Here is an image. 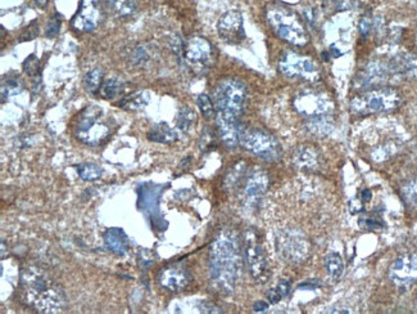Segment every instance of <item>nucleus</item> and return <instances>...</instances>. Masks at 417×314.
<instances>
[{
	"mask_svg": "<svg viewBox=\"0 0 417 314\" xmlns=\"http://www.w3.org/2000/svg\"><path fill=\"white\" fill-rule=\"evenodd\" d=\"M243 265L238 237L223 231L216 237L210 250V277L213 286L221 294L229 295L237 286Z\"/></svg>",
	"mask_w": 417,
	"mask_h": 314,
	"instance_id": "f257e3e1",
	"label": "nucleus"
},
{
	"mask_svg": "<svg viewBox=\"0 0 417 314\" xmlns=\"http://www.w3.org/2000/svg\"><path fill=\"white\" fill-rule=\"evenodd\" d=\"M21 297L26 306L39 313H60L66 304V297L60 285L43 268L30 265L21 273Z\"/></svg>",
	"mask_w": 417,
	"mask_h": 314,
	"instance_id": "f03ea898",
	"label": "nucleus"
},
{
	"mask_svg": "<svg viewBox=\"0 0 417 314\" xmlns=\"http://www.w3.org/2000/svg\"><path fill=\"white\" fill-rule=\"evenodd\" d=\"M266 19L281 40L296 47H305L309 42L305 24L291 9L280 4H270L266 8Z\"/></svg>",
	"mask_w": 417,
	"mask_h": 314,
	"instance_id": "7ed1b4c3",
	"label": "nucleus"
},
{
	"mask_svg": "<svg viewBox=\"0 0 417 314\" xmlns=\"http://www.w3.org/2000/svg\"><path fill=\"white\" fill-rule=\"evenodd\" d=\"M247 97V88L241 81L235 78L222 80L213 90L216 115L240 120V116L246 107Z\"/></svg>",
	"mask_w": 417,
	"mask_h": 314,
	"instance_id": "20e7f679",
	"label": "nucleus"
},
{
	"mask_svg": "<svg viewBox=\"0 0 417 314\" xmlns=\"http://www.w3.org/2000/svg\"><path fill=\"white\" fill-rule=\"evenodd\" d=\"M402 96L393 88H376L366 90L350 101V111L356 115L391 113L400 107Z\"/></svg>",
	"mask_w": 417,
	"mask_h": 314,
	"instance_id": "39448f33",
	"label": "nucleus"
},
{
	"mask_svg": "<svg viewBox=\"0 0 417 314\" xmlns=\"http://www.w3.org/2000/svg\"><path fill=\"white\" fill-rule=\"evenodd\" d=\"M111 126L105 120L103 110L98 106H89L80 114L75 125L77 140L89 146H96L107 140Z\"/></svg>",
	"mask_w": 417,
	"mask_h": 314,
	"instance_id": "423d86ee",
	"label": "nucleus"
},
{
	"mask_svg": "<svg viewBox=\"0 0 417 314\" xmlns=\"http://www.w3.org/2000/svg\"><path fill=\"white\" fill-rule=\"evenodd\" d=\"M244 261L247 263L248 271L258 283H266L270 279V265L264 253L261 237L253 228H248L244 233L243 242Z\"/></svg>",
	"mask_w": 417,
	"mask_h": 314,
	"instance_id": "0eeeda50",
	"label": "nucleus"
},
{
	"mask_svg": "<svg viewBox=\"0 0 417 314\" xmlns=\"http://www.w3.org/2000/svg\"><path fill=\"white\" fill-rule=\"evenodd\" d=\"M240 144L248 152L269 163L280 160L282 154L280 143L270 133L262 129H243L240 134Z\"/></svg>",
	"mask_w": 417,
	"mask_h": 314,
	"instance_id": "6e6552de",
	"label": "nucleus"
},
{
	"mask_svg": "<svg viewBox=\"0 0 417 314\" xmlns=\"http://www.w3.org/2000/svg\"><path fill=\"white\" fill-rule=\"evenodd\" d=\"M276 250L288 263H302L306 261L309 255L311 245L308 242L306 236L298 229L287 228L282 229L276 236Z\"/></svg>",
	"mask_w": 417,
	"mask_h": 314,
	"instance_id": "1a4fd4ad",
	"label": "nucleus"
},
{
	"mask_svg": "<svg viewBox=\"0 0 417 314\" xmlns=\"http://www.w3.org/2000/svg\"><path fill=\"white\" fill-rule=\"evenodd\" d=\"M187 67L198 75H205L214 62V49L211 43L201 36H194L184 44L182 56Z\"/></svg>",
	"mask_w": 417,
	"mask_h": 314,
	"instance_id": "9d476101",
	"label": "nucleus"
},
{
	"mask_svg": "<svg viewBox=\"0 0 417 314\" xmlns=\"http://www.w3.org/2000/svg\"><path fill=\"white\" fill-rule=\"evenodd\" d=\"M294 108L298 114L307 119L332 115L334 113V101L327 93L321 90L307 89L298 93L293 101Z\"/></svg>",
	"mask_w": 417,
	"mask_h": 314,
	"instance_id": "9b49d317",
	"label": "nucleus"
},
{
	"mask_svg": "<svg viewBox=\"0 0 417 314\" xmlns=\"http://www.w3.org/2000/svg\"><path fill=\"white\" fill-rule=\"evenodd\" d=\"M278 66L281 74L288 78H302L311 83L320 78V71L314 60L291 51L281 54Z\"/></svg>",
	"mask_w": 417,
	"mask_h": 314,
	"instance_id": "f8f14e48",
	"label": "nucleus"
},
{
	"mask_svg": "<svg viewBox=\"0 0 417 314\" xmlns=\"http://www.w3.org/2000/svg\"><path fill=\"white\" fill-rule=\"evenodd\" d=\"M395 75L391 62L371 61L359 71L355 80V87L358 90H371L382 88L386 81Z\"/></svg>",
	"mask_w": 417,
	"mask_h": 314,
	"instance_id": "ddd939ff",
	"label": "nucleus"
},
{
	"mask_svg": "<svg viewBox=\"0 0 417 314\" xmlns=\"http://www.w3.org/2000/svg\"><path fill=\"white\" fill-rule=\"evenodd\" d=\"M388 276L395 288L402 291L409 290L417 282V254H405L397 258L392 263Z\"/></svg>",
	"mask_w": 417,
	"mask_h": 314,
	"instance_id": "4468645a",
	"label": "nucleus"
},
{
	"mask_svg": "<svg viewBox=\"0 0 417 314\" xmlns=\"http://www.w3.org/2000/svg\"><path fill=\"white\" fill-rule=\"evenodd\" d=\"M103 18V0H81L78 10L72 18V26L77 31L90 33L102 24Z\"/></svg>",
	"mask_w": 417,
	"mask_h": 314,
	"instance_id": "2eb2a0df",
	"label": "nucleus"
},
{
	"mask_svg": "<svg viewBox=\"0 0 417 314\" xmlns=\"http://www.w3.org/2000/svg\"><path fill=\"white\" fill-rule=\"evenodd\" d=\"M217 31L223 42L228 44H240L246 39L244 18L239 10H229L223 13L217 22Z\"/></svg>",
	"mask_w": 417,
	"mask_h": 314,
	"instance_id": "dca6fc26",
	"label": "nucleus"
},
{
	"mask_svg": "<svg viewBox=\"0 0 417 314\" xmlns=\"http://www.w3.org/2000/svg\"><path fill=\"white\" fill-rule=\"evenodd\" d=\"M269 187L267 173L261 169L249 172L244 178L243 197L248 206H257Z\"/></svg>",
	"mask_w": 417,
	"mask_h": 314,
	"instance_id": "f3484780",
	"label": "nucleus"
},
{
	"mask_svg": "<svg viewBox=\"0 0 417 314\" xmlns=\"http://www.w3.org/2000/svg\"><path fill=\"white\" fill-rule=\"evenodd\" d=\"M190 279L192 277L187 270L176 265L164 268L158 276L160 285L171 292H179L181 290H184L189 285Z\"/></svg>",
	"mask_w": 417,
	"mask_h": 314,
	"instance_id": "a211bd4d",
	"label": "nucleus"
},
{
	"mask_svg": "<svg viewBox=\"0 0 417 314\" xmlns=\"http://www.w3.org/2000/svg\"><path fill=\"white\" fill-rule=\"evenodd\" d=\"M214 119H216L220 138L225 143V146L229 149H235L238 144H240V134L243 131L240 120L219 116V115H216Z\"/></svg>",
	"mask_w": 417,
	"mask_h": 314,
	"instance_id": "6ab92c4d",
	"label": "nucleus"
},
{
	"mask_svg": "<svg viewBox=\"0 0 417 314\" xmlns=\"http://www.w3.org/2000/svg\"><path fill=\"white\" fill-rule=\"evenodd\" d=\"M320 154L312 146H302L299 147L293 156V163L296 167L303 172H315L320 166Z\"/></svg>",
	"mask_w": 417,
	"mask_h": 314,
	"instance_id": "aec40b11",
	"label": "nucleus"
},
{
	"mask_svg": "<svg viewBox=\"0 0 417 314\" xmlns=\"http://www.w3.org/2000/svg\"><path fill=\"white\" fill-rule=\"evenodd\" d=\"M391 63L395 75L407 78H417V56L415 54L400 53L393 58Z\"/></svg>",
	"mask_w": 417,
	"mask_h": 314,
	"instance_id": "412c9836",
	"label": "nucleus"
},
{
	"mask_svg": "<svg viewBox=\"0 0 417 314\" xmlns=\"http://www.w3.org/2000/svg\"><path fill=\"white\" fill-rule=\"evenodd\" d=\"M104 242L112 253L117 254V255H125L128 251V237L119 228L108 229L104 235Z\"/></svg>",
	"mask_w": 417,
	"mask_h": 314,
	"instance_id": "4be33fe9",
	"label": "nucleus"
},
{
	"mask_svg": "<svg viewBox=\"0 0 417 314\" xmlns=\"http://www.w3.org/2000/svg\"><path fill=\"white\" fill-rule=\"evenodd\" d=\"M148 140L155 142V143H163L170 144L179 140V134L169 126L166 122L155 124L148 133Z\"/></svg>",
	"mask_w": 417,
	"mask_h": 314,
	"instance_id": "5701e85b",
	"label": "nucleus"
},
{
	"mask_svg": "<svg viewBox=\"0 0 417 314\" xmlns=\"http://www.w3.org/2000/svg\"><path fill=\"white\" fill-rule=\"evenodd\" d=\"M149 101H151V94L148 92H134L119 99V106L126 111H139L146 107Z\"/></svg>",
	"mask_w": 417,
	"mask_h": 314,
	"instance_id": "b1692460",
	"label": "nucleus"
},
{
	"mask_svg": "<svg viewBox=\"0 0 417 314\" xmlns=\"http://www.w3.org/2000/svg\"><path fill=\"white\" fill-rule=\"evenodd\" d=\"M334 128L332 115H325L318 117L308 119L307 122V131L316 137H324L330 134Z\"/></svg>",
	"mask_w": 417,
	"mask_h": 314,
	"instance_id": "393cba45",
	"label": "nucleus"
},
{
	"mask_svg": "<svg viewBox=\"0 0 417 314\" xmlns=\"http://www.w3.org/2000/svg\"><path fill=\"white\" fill-rule=\"evenodd\" d=\"M124 92V83L117 78H110L103 81L99 94L107 101H113Z\"/></svg>",
	"mask_w": 417,
	"mask_h": 314,
	"instance_id": "a878e982",
	"label": "nucleus"
},
{
	"mask_svg": "<svg viewBox=\"0 0 417 314\" xmlns=\"http://www.w3.org/2000/svg\"><path fill=\"white\" fill-rule=\"evenodd\" d=\"M325 267L332 279L337 281L341 277L344 271V263L341 255L337 253H329L325 256Z\"/></svg>",
	"mask_w": 417,
	"mask_h": 314,
	"instance_id": "bb28decb",
	"label": "nucleus"
},
{
	"mask_svg": "<svg viewBox=\"0 0 417 314\" xmlns=\"http://www.w3.org/2000/svg\"><path fill=\"white\" fill-rule=\"evenodd\" d=\"M108 7L119 17H128L137 10V0H107Z\"/></svg>",
	"mask_w": 417,
	"mask_h": 314,
	"instance_id": "cd10ccee",
	"label": "nucleus"
},
{
	"mask_svg": "<svg viewBox=\"0 0 417 314\" xmlns=\"http://www.w3.org/2000/svg\"><path fill=\"white\" fill-rule=\"evenodd\" d=\"M103 76H104V74H103L101 69H94V70L89 71L86 74L85 78H84V87H85L86 90L92 94L98 93L101 90L103 81H104Z\"/></svg>",
	"mask_w": 417,
	"mask_h": 314,
	"instance_id": "c85d7f7f",
	"label": "nucleus"
},
{
	"mask_svg": "<svg viewBox=\"0 0 417 314\" xmlns=\"http://www.w3.org/2000/svg\"><path fill=\"white\" fill-rule=\"evenodd\" d=\"M196 120V117L194 110L190 108V107H182V108L180 110L179 114H178V117H176L178 129H179L181 133H185V131H189V129L194 125Z\"/></svg>",
	"mask_w": 417,
	"mask_h": 314,
	"instance_id": "c756f323",
	"label": "nucleus"
},
{
	"mask_svg": "<svg viewBox=\"0 0 417 314\" xmlns=\"http://www.w3.org/2000/svg\"><path fill=\"white\" fill-rule=\"evenodd\" d=\"M400 193L402 199L409 208H417V176L405 184Z\"/></svg>",
	"mask_w": 417,
	"mask_h": 314,
	"instance_id": "7c9ffc66",
	"label": "nucleus"
},
{
	"mask_svg": "<svg viewBox=\"0 0 417 314\" xmlns=\"http://www.w3.org/2000/svg\"><path fill=\"white\" fill-rule=\"evenodd\" d=\"M246 175H247V166L244 163H239L237 166H234V169L226 176V182H225L226 187H229V188L238 187L239 183L241 181H244Z\"/></svg>",
	"mask_w": 417,
	"mask_h": 314,
	"instance_id": "2f4dec72",
	"label": "nucleus"
},
{
	"mask_svg": "<svg viewBox=\"0 0 417 314\" xmlns=\"http://www.w3.org/2000/svg\"><path fill=\"white\" fill-rule=\"evenodd\" d=\"M77 173L83 181L93 182L95 179L101 178L102 170L99 166L95 165V164H80L77 166Z\"/></svg>",
	"mask_w": 417,
	"mask_h": 314,
	"instance_id": "473e14b6",
	"label": "nucleus"
},
{
	"mask_svg": "<svg viewBox=\"0 0 417 314\" xmlns=\"http://www.w3.org/2000/svg\"><path fill=\"white\" fill-rule=\"evenodd\" d=\"M196 104L199 106L201 113L207 120H211L213 117H216V108H214V104H213V99H211V97L202 93L196 98Z\"/></svg>",
	"mask_w": 417,
	"mask_h": 314,
	"instance_id": "72a5a7b5",
	"label": "nucleus"
},
{
	"mask_svg": "<svg viewBox=\"0 0 417 314\" xmlns=\"http://www.w3.org/2000/svg\"><path fill=\"white\" fill-rule=\"evenodd\" d=\"M151 60H152V53L149 52V49L144 45H140L134 49L131 63L137 67H143L145 65H148Z\"/></svg>",
	"mask_w": 417,
	"mask_h": 314,
	"instance_id": "f704fd0d",
	"label": "nucleus"
},
{
	"mask_svg": "<svg viewBox=\"0 0 417 314\" xmlns=\"http://www.w3.org/2000/svg\"><path fill=\"white\" fill-rule=\"evenodd\" d=\"M22 90V87L17 80H7L1 84V102L4 104L9 97L18 94Z\"/></svg>",
	"mask_w": 417,
	"mask_h": 314,
	"instance_id": "c9c22d12",
	"label": "nucleus"
},
{
	"mask_svg": "<svg viewBox=\"0 0 417 314\" xmlns=\"http://www.w3.org/2000/svg\"><path fill=\"white\" fill-rule=\"evenodd\" d=\"M216 147H217V140H216L214 133L211 129H205L201 140H199V149H202L203 152H210Z\"/></svg>",
	"mask_w": 417,
	"mask_h": 314,
	"instance_id": "e433bc0d",
	"label": "nucleus"
},
{
	"mask_svg": "<svg viewBox=\"0 0 417 314\" xmlns=\"http://www.w3.org/2000/svg\"><path fill=\"white\" fill-rule=\"evenodd\" d=\"M37 34H39V26L36 25V22H33L22 31V34L19 36V42H30L35 39Z\"/></svg>",
	"mask_w": 417,
	"mask_h": 314,
	"instance_id": "4c0bfd02",
	"label": "nucleus"
},
{
	"mask_svg": "<svg viewBox=\"0 0 417 314\" xmlns=\"http://www.w3.org/2000/svg\"><path fill=\"white\" fill-rule=\"evenodd\" d=\"M24 70L28 75H35L37 72V70H39V58L35 54H31L30 57L26 58L25 63H24Z\"/></svg>",
	"mask_w": 417,
	"mask_h": 314,
	"instance_id": "58836bf2",
	"label": "nucleus"
},
{
	"mask_svg": "<svg viewBox=\"0 0 417 314\" xmlns=\"http://www.w3.org/2000/svg\"><path fill=\"white\" fill-rule=\"evenodd\" d=\"M60 17L58 15H54V16L51 17V21H49L48 26H46V33H45V35L48 36V38H54V36L60 33Z\"/></svg>",
	"mask_w": 417,
	"mask_h": 314,
	"instance_id": "ea45409f",
	"label": "nucleus"
},
{
	"mask_svg": "<svg viewBox=\"0 0 417 314\" xmlns=\"http://www.w3.org/2000/svg\"><path fill=\"white\" fill-rule=\"evenodd\" d=\"M361 226L367 228V229H379L383 228L384 223L380 219L375 218V217H368V218L361 219Z\"/></svg>",
	"mask_w": 417,
	"mask_h": 314,
	"instance_id": "a19ab883",
	"label": "nucleus"
},
{
	"mask_svg": "<svg viewBox=\"0 0 417 314\" xmlns=\"http://www.w3.org/2000/svg\"><path fill=\"white\" fill-rule=\"evenodd\" d=\"M275 290L279 292V295L281 297H288L291 291V283L288 279H281L280 282L278 283V286L275 288Z\"/></svg>",
	"mask_w": 417,
	"mask_h": 314,
	"instance_id": "79ce46f5",
	"label": "nucleus"
},
{
	"mask_svg": "<svg viewBox=\"0 0 417 314\" xmlns=\"http://www.w3.org/2000/svg\"><path fill=\"white\" fill-rule=\"evenodd\" d=\"M359 33L361 35L367 36L370 34L371 28H373V19L370 17H364L359 22Z\"/></svg>",
	"mask_w": 417,
	"mask_h": 314,
	"instance_id": "37998d69",
	"label": "nucleus"
},
{
	"mask_svg": "<svg viewBox=\"0 0 417 314\" xmlns=\"http://www.w3.org/2000/svg\"><path fill=\"white\" fill-rule=\"evenodd\" d=\"M267 299H269V301L271 303V304H276V303H279L282 297L279 295V292L275 290V288H271L269 292H267Z\"/></svg>",
	"mask_w": 417,
	"mask_h": 314,
	"instance_id": "c03bdc74",
	"label": "nucleus"
},
{
	"mask_svg": "<svg viewBox=\"0 0 417 314\" xmlns=\"http://www.w3.org/2000/svg\"><path fill=\"white\" fill-rule=\"evenodd\" d=\"M320 286V283L318 282H316V281H308V282H303V283H300L299 285V288H308V290H314V288H317Z\"/></svg>",
	"mask_w": 417,
	"mask_h": 314,
	"instance_id": "a18cd8bd",
	"label": "nucleus"
},
{
	"mask_svg": "<svg viewBox=\"0 0 417 314\" xmlns=\"http://www.w3.org/2000/svg\"><path fill=\"white\" fill-rule=\"evenodd\" d=\"M267 303H264V301H257L255 306H253V309H255V312H266L267 311Z\"/></svg>",
	"mask_w": 417,
	"mask_h": 314,
	"instance_id": "49530a36",
	"label": "nucleus"
},
{
	"mask_svg": "<svg viewBox=\"0 0 417 314\" xmlns=\"http://www.w3.org/2000/svg\"><path fill=\"white\" fill-rule=\"evenodd\" d=\"M362 199H364V201L371 200V192H370L368 190H365V191L362 192Z\"/></svg>",
	"mask_w": 417,
	"mask_h": 314,
	"instance_id": "de8ad7c7",
	"label": "nucleus"
},
{
	"mask_svg": "<svg viewBox=\"0 0 417 314\" xmlns=\"http://www.w3.org/2000/svg\"><path fill=\"white\" fill-rule=\"evenodd\" d=\"M34 1L39 7H40V8H44V7L46 6V1H48V0H34Z\"/></svg>",
	"mask_w": 417,
	"mask_h": 314,
	"instance_id": "09e8293b",
	"label": "nucleus"
}]
</instances>
